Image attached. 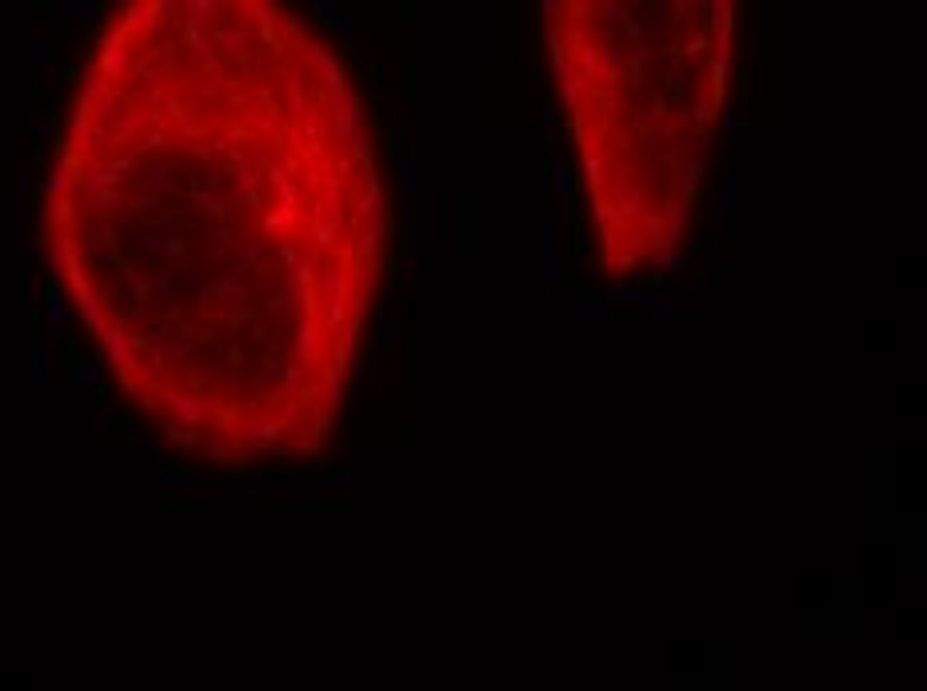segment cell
Listing matches in <instances>:
<instances>
[{"instance_id":"6da1fadb","label":"cell","mask_w":927,"mask_h":691,"mask_svg":"<svg viewBox=\"0 0 927 691\" xmlns=\"http://www.w3.org/2000/svg\"><path fill=\"white\" fill-rule=\"evenodd\" d=\"M44 244L116 384L172 440L316 448L384 244L348 72L272 4L120 8L44 184Z\"/></svg>"}]
</instances>
